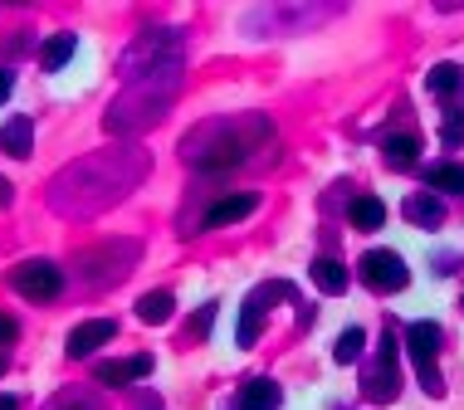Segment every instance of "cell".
Returning <instances> with one entry per match:
<instances>
[{"label":"cell","instance_id":"cell-1","mask_svg":"<svg viewBox=\"0 0 464 410\" xmlns=\"http://www.w3.org/2000/svg\"><path fill=\"white\" fill-rule=\"evenodd\" d=\"M406 352L416 362V377L430 396H445V381H440V367H435V352H440V328L435 322H411L406 328Z\"/></svg>","mask_w":464,"mask_h":410},{"label":"cell","instance_id":"cell-2","mask_svg":"<svg viewBox=\"0 0 464 410\" xmlns=\"http://www.w3.org/2000/svg\"><path fill=\"white\" fill-rule=\"evenodd\" d=\"M10 283L30 303H49V298H59V289H64V273H59V264H49V259H24V264L10 269Z\"/></svg>","mask_w":464,"mask_h":410},{"label":"cell","instance_id":"cell-3","mask_svg":"<svg viewBox=\"0 0 464 410\" xmlns=\"http://www.w3.org/2000/svg\"><path fill=\"white\" fill-rule=\"evenodd\" d=\"M362 279H367L376 293H401L411 283V273H406V264H401V254L372 250L367 259H362Z\"/></svg>","mask_w":464,"mask_h":410},{"label":"cell","instance_id":"cell-4","mask_svg":"<svg viewBox=\"0 0 464 410\" xmlns=\"http://www.w3.org/2000/svg\"><path fill=\"white\" fill-rule=\"evenodd\" d=\"M372 396V401H396V391H401V381H396V338L386 332L382 347H376V367L367 371V386H362Z\"/></svg>","mask_w":464,"mask_h":410},{"label":"cell","instance_id":"cell-5","mask_svg":"<svg viewBox=\"0 0 464 410\" xmlns=\"http://www.w3.org/2000/svg\"><path fill=\"white\" fill-rule=\"evenodd\" d=\"M108 338H118V322L112 318H93V322H79L69 332V357H93Z\"/></svg>","mask_w":464,"mask_h":410},{"label":"cell","instance_id":"cell-6","mask_svg":"<svg viewBox=\"0 0 464 410\" xmlns=\"http://www.w3.org/2000/svg\"><path fill=\"white\" fill-rule=\"evenodd\" d=\"M147 371H152V357L147 352H137V357H122V362H103L93 371L103 386H132V381H142Z\"/></svg>","mask_w":464,"mask_h":410},{"label":"cell","instance_id":"cell-7","mask_svg":"<svg viewBox=\"0 0 464 410\" xmlns=\"http://www.w3.org/2000/svg\"><path fill=\"white\" fill-rule=\"evenodd\" d=\"M255 210H259V195H255V191H240V195H225V201H216V205H210L206 225H210V230H220V225H235V220L255 215Z\"/></svg>","mask_w":464,"mask_h":410},{"label":"cell","instance_id":"cell-8","mask_svg":"<svg viewBox=\"0 0 464 410\" xmlns=\"http://www.w3.org/2000/svg\"><path fill=\"white\" fill-rule=\"evenodd\" d=\"M30 147H34V118H10L0 128V152L5 157H30Z\"/></svg>","mask_w":464,"mask_h":410},{"label":"cell","instance_id":"cell-9","mask_svg":"<svg viewBox=\"0 0 464 410\" xmlns=\"http://www.w3.org/2000/svg\"><path fill=\"white\" fill-rule=\"evenodd\" d=\"M279 405H284V391L274 386L269 377L249 381V386L240 391V410H279Z\"/></svg>","mask_w":464,"mask_h":410},{"label":"cell","instance_id":"cell-10","mask_svg":"<svg viewBox=\"0 0 464 410\" xmlns=\"http://www.w3.org/2000/svg\"><path fill=\"white\" fill-rule=\"evenodd\" d=\"M240 161H245V147L235 142V137H230V142H216L210 152H196L200 171H225V167H240Z\"/></svg>","mask_w":464,"mask_h":410},{"label":"cell","instance_id":"cell-11","mask_svg":"<svg viewBox=\"0 0 464 410\" xmlns=\"http://www.w3.org/2000/svg\"><path fill=\"white\" fill-rule=\"evenodd\" d=\"M406 220H411V225H420V230H435L445 220V210H440L435 195H411V201H406Z\"/></svg>","mask_w":464,"mask_h":410},{"label":"cell","instance_id":"cell-12","mask_svg":"<svg viewBox=\"0 0 464 410\" xmlns=\"http://www.w3.org/2000/svg\"><path fill=\"white\" fill-rule=\"evenodd\" d=\"M171 308H177V298H171L167 289H157V293H147L142 303H137V318L152 322V328H161V322L171 318Z\"/></svg>","mask_w":464,"mask_h":410},{"label":"cell","instance_id":"cell-13","mask_svg":"<svg viewBox=\"0 0 464 410\" xmlns=\"http://www.w3.org/2000/svg\"><path fill=\"white\" fill-rule=\"evenodd\" d=\"M353 225L357 230H382L386 225V205L376 195H357L353 201Z\"/></svg>","mask_w":464,"mask_h":410},{"label":"cell","instance_id":"cell-14","mask_svg":"<svg viewBox=\"0 0 464 410\" xmlns=\"http://www.w3.org/2000/svg\"><path fill=\"white\" fill-rule=\"evenodd\" d=\"M382 157L392 161V167H411V161L420 157V142H416L411 132H401V137H386V142H382Z\"/></svg>","mask_w":464,"mask_h":410},{"label":"cell","instance_id":"cell-15","mask_svg":"<svg viewBox=\"0 0 464 410\" xmlns=\"http://www.w3.org/2000/svg\"><path fill=\"white\" fill-rule=\"evenodd\" d=\"M313 283H318L323 293H347V269L337 264V259H318V264H313Z\"/></svg>","mask_w":464,"mask_h":410},{"label":"cell","instance_id":"cell-16","mask_svg":"<svg viewBox=\"0 0 464 410\" xmlns=\"http://www.w3.org/2000/svg\"><path fill=\"white\" fill-rule=\"evenodd\" d=\"M73 59V34H49V44H44V54H40V64L49 73H59Z\"/></svg>","mask_w":464,"mask_h":410},{"label":"cell","instance_id":"cell-17","mask_svg":"<svg viewBox=\"0 0 464 410\" xmlns=\"http://www.w3.org/2000/svg\"><path fill=\"white\" fill-rule=\"evenodd\" d=\"M425 181H430L435 191H455V195H464V167H455V161H440V167H430V171H425Z\"/></svg>","mask_w":464,"mask_h":410},{"label":"cell","instance_id":"cell-18","mask_svg":"<svg viewBox=\"0 0 464 410\" xmlns=\"http://www.w3.org/2000/svg\"><path fill=\"white\" fill-rule=\"evenodd\" d=\"M362 342H367V332H362V328H347L343 332V338H337V347H333V362H357V357H362Z\"/></svg>","mask_w":464,"mask_h":410},{"label":"cell","instance_id":"cell-19","mask_svg":"<svg viewBox=\"0 0 464 410\" xmlns=\"http://www.w3.org/2000/svg\"><path fill=\"white\" fill-rule=\"evenodd\" d=\"M455 83H459V69H455V64H435L430 79H425V89L445 98V93H455Z\"/></svg>","mask_w":464,"mask_h":410},{"label":"cell","instance_id":"cell-20","mask_svg":"<svg viewBox=\"0 0 464 410\" xmlns=\"http://www.w3.org/2000/svg\"><path fill=\"white\" fill-rule=\"evenodd\" d=\"M210 322H216V303H206V308H200L196 322H191V332H196V338H210Z\"/></svg>","mask_w":464,"mask_h":410},{"label":"cell","instance_id":"cell-21","mask_svg":"<svg viewBox=\"0 0 464 410\" xmlns=\"http://www.w3.org/2000/svg\"><path fill=\"white\" fill-rule=\"evenodd\" d=\"M15 338H20V322L10 318V313H0V352H5V347L15 342Z\"/></svg>","mask_w":464,"mask_h":410},{"label":"cell","instance_id":"cell-22","mask_svg":"<svg viewBox=\"0 0 464 410\" xmlns=\"http://www.w3.org/2000/svg\"><path fill=\"white\" fill-rule=\"evenodd\" d=\"M10 89H15V73H10V69H0V103L10 98Z\"/></svg>","mask_w":464,"mask_h":410},{"label":"cell","instance_id":"cell-23","mask_svg":"<svg viewBox=\"0 0 464 410\" xmlns=\"http://www.w3.org/2000/svg\"><path fill=\"white\" fill-rule=\"evenodd\" d=\"M5 205H10V181L0 176V210H5Z\"/></svg>","mask_w":464,"mask_h":410},{"label":"cell","instance_id":"cell-24","mask_svg":"<svg viewBox=\"0 0 464 410\" xmlns=\"http://www.w3.org/2000/svg\"><path fill=\"white\" fill-rule=\"evenodd\" d=\"M0 410H20V401L15 396H0Z\"/></svg>","mask_w":464,"mask_h":410},{"label":"cell","instance_id":"cell-25","mask_svg":"<svg viewBox=\"0 0 464 410\" xmlns=\"http://www.w3.org/2000/svg\"><path fill=\"white\" fill-rule=\"evenodd\" d=\"M59 410H79V401H59Z\"/></svg>","mask_w":464,"mask_h":410},{"label":"cell","instance_id":"cell-26","mask_svg":"<svg viewBox=\"0 0 464 410\" xmlns=\"http://www.w3.org/2000/svg\"><path fill=\"white\" fill-rule=\"evenodd\" d=\"M0 377H5V352H0Z\"/></svg>","mask_w":464,"mask_h":410}]
</instances>
